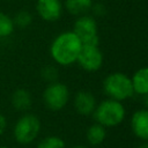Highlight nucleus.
Segmentation results:
<instances>
[{
	"mask_svg": "<svg viewBox=\"0 0 148 148\" xmlns=\"http://www.w3.org/2000/svg\"><path fill=\"white\" fill-rule=\"evenodd\" d=\"M82 43L73 31H64L54 37L50 45V54L53 61L60 66H69L76 62Z\"/></svg>",
	"mask_w": 148,
	"mask_h": 148,
	"instance_id": "obj_1",
	"label": "nucleus"
},
{
	"mask_svg": "<svg viewBox=\"0 0 148 148\" xmlns=\"http://www.w3.org/2000/svg\"><path fill=\"white\" fill-rule=\"evenodd\" d=\"M92 114L96 123L104 126L105 128L117 127L124 121L126 117V110L121 102L106 98L96 105Z\"/></svg>",
	"mask_w": 148,
	"mask_h": 148,
	"instance_id": "obj_2",
	"label": "nucleus"
},
{
	"mask_svg": "<svg viewBox=\"0 0 148 148\" xmlns=\"http://www.w3.org/2000/svg\"><path fill=\"white\" fill-rule=\"evenodd\" d=\"M103 90L109 98L123 102L134 95L131 77L121 72L109 74L103 81Z\"/></svg>",
	"mask_w": 148,
	"mask_h": 148,
	"instance_id": "obj_3",
	"label": "nucleus"
},
{
	"mask_svg": "<svg viewBox=\"0 0 148 148\" xmlns=\"http://www.w3.org/2000/svg\"><path fill=\"white\" fill-rule=\"evenodd\" d=\"M42 128L39 118L30 112L22 114L15 123L13 128V136L20 145H29L34 142Z\"/></svg>",
	"mask_w": 148,
	"mask_h": 148,
	"instance_id": "obj_4",
	"label": "nucleus"
},
{
	"mask_svg": "<svg viewBox=\"0 0 148 148\" xmlns=\"http://www.w3.org/2000/svg\"><path fill=\"white\" fill-rule=\"evenodd\" d=\"M44 105L51 111L62 110L69 101V89L68 87L59 81L49 83L43 91Z\"/></svg>",
	"mask_w": 148,
	"mask_h": 148,
	"instance_id": "obj_5",
	"label": "nucleus"
},
{
	"mask_svg": "<svg viewBox=\"0 0 148 148\" xmlns=\"http://www.w3.org/2000/svg\"><path fill=\"white\" fill-rule=\"evenodd\" d=\"M72 31L80 38L82 45L98 46L99 38H98L97 22L92 16H89V15L79 16L73 24Z\"/></svg>",
	"mask_w": 148,
	"mask_h": 148,
	"instance_id": "obj_6",
	"label": "nucleus"
},
{
	"mask_svg": "<svg viewBox=\"0 0 148 148\" xmlns=\"http://www.w3.org/2000/svg\"><path fill=\"white\" fill-rule=\"evenodd\" d=\"M104 61L102 51L96 45H82L81 51L77 56L76 62L86 72L98 71Z\"/></svg>",
	"mask_w": 148,
	"mask_h": 148,
	"instance_id": "obj_7",
	"label": "nucleus"
},
{
	"mask_svg": "<svg viewBox=\"0 0 148 148\" xmlns=\"http://www.w3.org/2000/svg\"><path fill=\"white\" fill-rule=\"evenodd\" d=\"M36 12L42 20L54 22L62 15V3L60 0H37Z\"/></svg>",
	"mask_w": 148,
	"mask_h": 148,
	"instance_id": "obj_8",
	"label": "nucleus"
},
{
	"mask_svg": "<svg viewBox=\"0 0 148 148\" xmlns=\"http://www.w3.org/2000/svg\"><path fill=\"white\" fill-rule=\"evenodd\" d=\"M133 134L141 141H148V109L136 110L131 117Z\"/></svg>",
	"mask_w": 148,
	"mask_h": 148,
	"instance_id": "obj_9",
	"label": "nucleus"
},
{
	"mask_svg": "<svg viewBox=\"0 0 148 148\" xmlns=\"http://www.w3.org/2000/svg\"><path fill=\"white\" fill-rule=\"evenodd\" d=\"M96 98L88 90H80L74 96V108L81 116H90L96 108Z\"/></svg>",
	"mask_w": 148,
	"mask_h": 148,
	"instance_id": "obj_10",
	"label": "nucleus"
},
{
	"mask_svg": "<svg viewBox=\"0 0 148 148\" xmlns=\"http://www.w3.org/2000/svg\"><path fill=\"white\" fill-rule=\"evenodd\" d=\"M10 103L15 110L25 112L32 105V96L29 90L24 88H18L12 94Z\"/></svg>",
	"mask_w": 148,
	"mask_h": 148,
	"instance_id": "obj_11",
	"label": "nucleus"
},
{
	"mask_svg": "<svg viewBox=\"0 0 148 148\" xmlns=\"http://www.w3.org/2000/svg\"><path fill=\"white\" fill-rule=\"evenodd\" d=\"M133 91L140 96L148 92V67H141L134 72L131 77Z\"/></svg>",
	"mask_w": 148,
	"mask_h": 148,
	"instance_id": "obj_12",
	"label": "nucleus"
},
{
	"mask_svg": "<svg viewBox=\"0 0 148 148\" xmlns=\"http://www.w3.org/2000/svg\"><path fill=\"white\" fill-rule=\"evenodd\" d=\"M105 138H106V130L104 126L99 125L98 123L90 125L86 132V139L88 143L92 147H97L102 145Z\"/></svg>",
	"mask_w": 148,
	"mask_h": 148,
	"instance_id": "obj_13",
	"label": "nucleus"
},
{
	"mask_svg": "<svg viewBox=\"0 0 148 148\" xmlns=\"http://www.w3.org/2000/svg\"><path fill=\"white\" fill-rule=\"evenodd\" d=\"M92 0H65V9L76 16L86 15L92 7Z\"/></svg>",
	"mask_w": 148,
	"mask_h": 148,
	"instance_id": "obj_14",
	"label": "nucleus"
},
{
	"mask_svg": "<svg viewBox=\"0 0 148 148\" xmlns=\"http://www.w3.org/2000/svg\"><path fill=\"white\" fill-rule=\"evenodd\" d=\"M15 25L13 22V17L8 14L0 12V38H7L14 32Z\"/></svg>",
	"mask_w": 148,
	"mask_h": 148,
	"instance_id": "obj_15",
	"label": "nucleus"
},
{
	"mask_svg": "<svg viewBox=\"0 0 148 148\" xmlns=\"http://www.w3.org/2000/svg\"><path fill=\"white\" fill-rule=\"evenodd\" d=\"M36 148H66V143L58 135H49L42 139Z\"/></svg>",
	"mask_w": 148,
	"mask_h": 148,
	"instance_id": "obj_16",
	"label": "nucleus"
},
{
	"mask_svg": "<svg viewBox=\"0 0 148 148\" xmlns=\"http://www.w3.org/2000/svg\"><path fill=\"white\" fill-rule=\"evenodd\" d=\"M13 22H14V25L17 28H21V29L28 28L32 23V15L30 14V12L22 9L14 15Z\"/></svg>",
	"mask_w": 148,
	"mask_h": 148,
	"instance_id": "obj_17",
	"label": "nucleus"
},
{
	"mask_svg": "<svg viewBox=\"0 0 148 148\" xmlns=\"http://www.w3.org/2000/svg\"><path fill=\"white\" fill-rule=\"evenodd\" d=\"M40 76L44 81H46L47 83H51V82H54L57 81L58 79V69L52 66V65H47L45 67L42 68L40 71Z\"/></svg>",
	"mask_w": 148,
	"mask_h": 148,
	"instance_id": "obj_18",
	"label": "nucleus"
},
{
	"mask_svg": "<svg viewBox=\"0 0 148 148\" xmlns=\"http://www.w3.org/2000/svg\"><path fill=\"white\" fill-rule=\"evenodd\" d=\"M90 10H92L95 16H103L106 13V8L103 3H92V7Z\"/></svg>",
	"mask_w": 148,
	"mask_h": 148,
	"instance_id": "obj_19",
	"label": "nucleus"
},
{
	"mask_svg": "<svg viewBox=\"0 0 148 148\" xmlns=\"http://www.w3.org/2000/svg\"><path fill=\"white\" fill-rule=\"evenodd\" d=\"M6 127H7V119L2 113H0V136L6 131Z\"/></svg>",
	"mask_w": 148,
	"mask_h": 148,
	"instance_id": "obj_20",
	"label": "nucleus"
},
{
	"mask_svg": "<svg viewBox=\"0 0 148 148\" xmlns=\"http://www.w3.org/2000/svg\"><path fill=\"white\" fill-rule=\"evenodd\" d=\"M142 97H143V104H145V108L148 109V92H147L146 95H143Z\"/></svg>",
	"mask_w": 148,
	"mask_h": 148,
	"instance_id": "obj_21",
	"label": "nucleus"
},
{
	"mask_svg": "<svg viewBox=\"0 0 148 148\" xmlns=\"http://www.w3.org/2000/svg\"><path fill=\"white\" fill-rule=\"evenodd\" d=\"M138 148H148V141H142V143Z\"/></svg>",
	"mask_w": 148,
	"mask_h": 148,
	"instance_id": "obj_22",
	"label": "nucleus"
},
{
	"mask_svg": "<svg viewBox=\"0 0 148 148\" xmlns=\"http://www.w3.org/2000/svg\"><path fill=\"white\" fill-rule=\"evenodd\" d=\"M71 148H87L86 146H82V145H76V146H73Z\"/></svg>",
	"mask_w": 148,
	"mask_h": 148,
	"instance_id": "obj_23",
	"label": "nucleus"
},
{
	"mask_svg": "<svg viewBox=\"0 0 148 148\" xmlns=\"http://www.w3.org/2000/svg\"><path fill=\"white\" fill-rule=\"evenodd\" d=\"M0 148H8V147H6V146H0Z\"/></svg>",
	"mask_w": 148,
	"mask_h": 148,
	"instance_id": "obj_24",
	"label": "nucleus"
}]
</instances>
